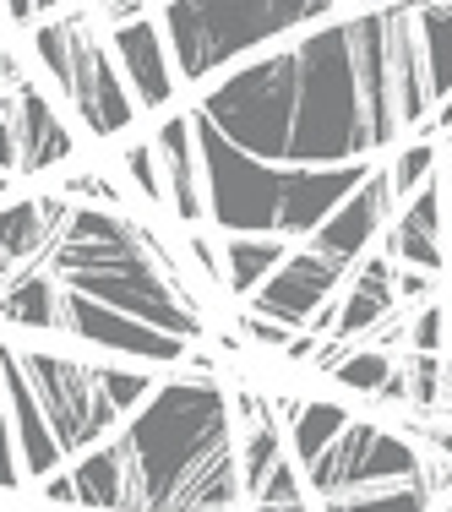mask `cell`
Wrapping results in <instances>:
<instances>
[{
	"mask_svg": "<svg viewBox=\"0 0 452 512\" xmlns=\"http://www.w3.org/2000/svg\"><path fill=\"white\" fill-rule=\"evenodd\" d=\"M115 442L126 453V512H235L246 491L229 393L213 376L164 382Z\"/></svg>",
	"mask_w": 452,
	"mask_h": 512,
	"instance_id": "obj_1",
	"label": "cell"
},
{
	"mask_svg": "<svg viewBox=\"0 0 452 512\" xmlns=\"http://www.w3.org/2000/svg\"><path fill=\"white\" fill-rule=\"evenodd\" d=\"M197 120V153L207 180V218L229 240H311L327 218L365 186L371 164L344 169H284L240 153L224 142L202 115Z\"/></svg>",
	"mask_w": 452,
	"mask_h": 512,
	"instance_id": "obj_2",
	"label": "cell"
},
{
	"mask_svg": "<svg viewBox=\"0 0 452 512\" xmlns=\"http://www.w3.org/2000/svg\"><path fill=\"white\" fill-rule=\"evenodd\" d=\"M148 224L109 207H77L60 235V246L50 251V278L66 295H88L109 311H126L137 322L158 327V333L197 344L202 338V311L180 284H169V273L153 262L148 251Z\"/></svg>",
	"mask_w": 452,
	"mask_h": 512,
	"instance_id": "obj_3",
	"label": "cell"
},
{
	"mask_svg": "<svg viewBox=\"0 0 452 512\" xmlns=\"http://www.w3.org/2000/svg\"><path fill=\"white\" fill-rule=\"evenodd\" d=\"M295 50V131H289V169H344L376 153L360 109L349 55V17L311 28Z\"/></svg>",
	"mask_w": 452,
	"mask_h": 512,
	"instance_id": "obj_4",
	"label": "cell"
},
{
	"mask_svg": "<svg viewBox=\"0 0 452 512\" xmlns=\"http://www.w3.org/2000/svg\"><path fill=\"white\" fill-rule=\"evenodd\" d=\"M327 11H333L327 0H218V6L175 0V6H158V28H164L175 77L202 82L305 22H327Z\"/></svg>",
	"mask_w": 452,
	"mask_h": 512,
	"instance_id": "obj_5",
	"label": "cell"
},
{
	"mask_svg": "<svg viewBox=\"0 0 452 512\" xmlns=\"http://www.w3.org/2000/svg\"><path fill=\"white\" fill-rule=\"evenodd\" d=\"M22 371H28L33 398H39V409H44V420H50V431H55L66 458H82L93 447H104L109 431L126 425L99 382V365L50 355V349H22Z\"/></svg>",
	"mask_w": 452,
	"mask_h": 512,
	"instance_id": "obj_6",
	"label": "cell"
},
{
	"mask_svg": "<svg viewBox=\"0 0 452 512\" xmlns=\"http://www.w3.org/2000/svg\"><path fill=\"white\" fill-rule=\"evenodd\" d=\"M420 469L425 458L414 442H403V436L382 431L371 420H349V431L300 474H305V491H316L322 502H338V496L382 491V485H409L420 480Z\"/></svg>",
	"mask_w": 452,
	"mask_h": 512,
	"instance_id": "obj_7",
	"label": "cell"
},
{
	"mask_svg": "<svg viewBox=\"0 0 452 512\" xmlns=\"http://www.w3.org/2000/svg\"><path fill=\"white\" fill-rule=\"evenodd\" d=\"M66 50V82L55 93L82 115L88 137H120L137 120V99H131L126 77L109 55V39H99V28H93V11H66Z\"/></svg>",
	"mask_w": 452,
	"mask_h": 512,
	"instance_id": "obj_8",
	"label": "cell"
},
{
	"mask_svg": "<svg viewBox=\"0 0 452 512\" xmlns=\"http://www.w3.org/2000/svg\"><path fill=\"white\" fill-rule=\"evenodd\" d=\"M349 273H354V267L333 262V256H322L311 246H300V251H289V262L251 295V311L267 316V322H278V327H289V333H305L311 316L322 311L327 300L344 295V278Z\"/></svg>",
	"mask_w": 452,
	"mask_h": 512,
	"instance_id": "obj_9",
	"label": "cell"
},
{
	"mask_svg": "<svg viewBox=\"0 0 452 512\" xmlns=\"http://www.w3.org/2000/svg\"><path fill=\"white\" fill-rule=\"evenodd\" d=\"M349 55H354V82H360L365 126H371V142H376V153H382L403 137L398 104H393V71H387V6L382 11H354L349 17Z\"/></svg>",
	"mask_w": 452,
	"mask_h": 512,
	"instance_id": "obj_10",
	"label": "cell"
},
{
	"mask_svg": "<svg viewBox=\"0 0 452 512\" xmlns=\"http://www.w3.org/2000/svg\"><path fill=\"white\" fill-rule=\"evenodd\" d=\"M66 327L93 349H109V355H126V360H142V365H180L186 360V344L158 327L137 322L126 311H109L88 295H66Z\"/></svg>",
	"mask_w": 452,
	"mask_h": 512,
	"instance_id": "obj_11",
	"label": "cell"
},
{
	"mask_svg": "<svg viewBox=\"0 0 452 512\" xmlns=\"http://www.w3.org/2000/svg\"><path fill=\"white\" fill-rule=\"evenodd\" d=\"M71 213H77V207L60 197V191H50V197H33V202H6V207H0V295L11 289V278H17V273L50 262V251L60 246Z\"/></svg>",
	"mask_w": 452,
	"mask_h": 512,
	"instance_id": "obj_12",
	"label": "cell"
},
{
	"mask_svg": "<svg viewBox=\"0 0 452 512\" xmlns=\"http://www.w3.org/2000/svg\"><path fill=\"white\" fill-rule=\"evenodd\" d=\"M109 55H115V66H120V77H126L137 109H169L175 104L180 77H175V60H169L164 28H158V11L126 22V28H109Z\"/></svg>",
	"mask_w": 452,
	"mask_h": 512,
	"instance_id": "obj_13",
	"label": "cell"
},
{
	"mask_svg": "<svg viewBox=\"0 0 452 512\" xmlns=\"http://www.w3.org/2000/svg\"><path fill=\"white\" fill-rule=\"evenodd\" d=\"M393 213H398V202H393V186H387V169H371V175H365V186L354 191V197L338 207V213L327 218V224L305 240V246L322 251V256H333V262H344V267H360L365 256H371L376 235H382V224Z\"/></svg>",
	"mask_w": 452,
	"mask_h": 512,
	"instance_id": "obj_14",
	"label": "cell"
},
{
	"mask_svg": "<svg viewBox=\"0 0 452 512\" xmlns=\"http://www.w3.org/2000/svg\"><path fill=\"white\" fill-rule=\"evenodd\" d=\"M0 393H6L11 436H17V463L33 474V480H50V474H60L66 453H60V442H55L50 420H44L39 398H33L28 371H22V355H17L11 344H0Z\"/></svg>",
	"mask_w": 452,
	"mask_h": 512,
	"instance_id": "obj_15",
	"label": "cell"
},
{
	"mask_svg": "<svg viewBox=\"0 0 452 512\" xmlns=\"http://www.w3.org/2000/svg\"><path fill=\"white\" fill-rule=\"evenodd\" d=\"M11 126H17V175H44L77 153V137L60 120V104L33 77L11 88Z\"/></svg>",
	"mask_w": 452,
	"mask_h": 512,
	"instance_id": "obj_16",
	"label": "cell"
},
{
	"mask_svg": "<svg viewBox=\"0 0 452 512\" xmlns=\"http://www.w3.org/2000/svg\"><path fill=\"white\" fill-rule=\"evenodd\" d=\"M382 251L393 256L398 267H414V273H431V278L447 267V191H442V175H436L420 197H409L398 207Z\"/></svg>",
	"mask_w": 452,
	"mask_h": 512,
	"instance_id": "obj_17",
	"label": "cell"
},
{
	"mask_svg": "<svg viewBox=\"0 0 452 512\" xmlns=\"http://www.w3.org/2000/svg\"><path fill=\"white\" fill-rule=\"evenodd\" d=\"M158 175H164V202L175 207L180 224H202L207 218V180H202V153H197V120L169 115L153 131Z\"/></svg>",
	"mask_w": 452,
	"mask_h": 512,
	"instance_id": "obj_18",
	"label": "cell"
},
{
	"mask_svg": "<svg viewBox=\"0 0 452 512\" xmlns=\"http://www.w3.org/2000/svg\"><path fill=\"white\" fill-rule=\"evenodd\" d=\"M398 311V262L387 251H371L354 267L349 289L338 295V333L344 344H365L387 316Z\"/></svg>",
	"mask_w": 452,
	"mask_h": 512,
	"instance_id": "obj_19",
	"label": "cell"
},
{
	"mask_svg": "<svg viewBox=\"0 0 452 512\" xmlns=\"http://www.w3.org/2000/svg\"><path fill=\"white\" fill-rule=\"evenodd\" d=\"M387 71H393V104L398 126L414 131L431 120V82H425V55H420V28L409 6H387Z\"/></svg>",
	"mask_w": 452,
	"mask_h": 512,
	"instance_id": "obj_20",
	"label": "cell"
},
{
	"mask_svg": "<svg viewBox=\"0 0 452 512\" xmlns=\"http://www.w3.org/2000/svg\"><path fill=\"white\" fill-rule=\"evenodd\" d=\"M0 316L11 327H33V333H55L66 327V289L50 278V267H28L11 278V289L0 295Z\"/></svg>",
	"mask_w": 452,
	"mask_h": 512,
	"instance_id": "obj_21",
	"label": "cell"
},
{
	"mask_svg": "<svg viewBox=\"0 0 452 512\" xmlns=\"http://www.w3.org/2000/svg\"><path fill=\"white\" fill-rule=\"evenodd\" d=\"M71 485H77V507L126 512V453H120V442L82 453L71 463Z\"/></svg>",
	"mask_w": 452,
	"mask_h": 512,
	"instance_id": "obj_22",
	"label": "cell"
},
{
	"mask_svg": "<svg viewBox=\"0 0 452 512\" xmlns=\"http://www.w3.org/2000/svg\"><path fill=\"white\" fill-rule=\"evenodd\" d=\"M289 251L295 246H284V240H224V284L235 295H256L289 262Z\"/></svg>",
	"mask_w": 452,
	"mask_h": 512,
	"instance_id": "obj_23",
	"label": "cell"
},
{
	"mask_svg": "<svg viewBox=\"0 0 452 512\" xmlns=\"http://www.w3.org/2000/svg\"><path fill=\"white\" fill-rule=\"evenodd\" d=\"M420 28V55H425V82H431V104L452 99V6H420L414 11Z\"/></svg>",
	"mask_w": 452,
	"mask_h": 512,
	"instance_id": "obj_24",
	"label": "cell"
},
{
	"mask_svg": "<svg viewBox=\"0 0 452 512\" xmlns=\"http://www.w3.org/2000/svg\"><path fill=\"white\" fill-rule=\"evenodd\" d=\"M344 431H349V409L344 404H333V398H305L300 414H295V463L311 469Z\"/></svg>",
	"mask_w": 452,
	"mask_h": 512,
	"instance_id": "obj_25",
	"label": "cell"
},
{
	"mask_svg": "<svg viewBox=\"0 0 452 512\" xmlns=\"http://www.w3.org/2000/svg\"><path fill=\"white\" fill-rule=\"evenodd\" d=\"M436 496L425 491V480L409 485H382V491H360V496H338L322 512H436Z\"/></svg>",
	"mask_w": 452,
	"mask_h": 512,
	"instance_id": "obj_26",
	"label": "cell"
},
{
	"mask_svg": "<svg viewBox=\"0 0 452 512\" xmlns=\"http://www.w3.org/2000/svg\"><path fill=\"white\" fill-rule=\"evenodd\" d=\"M431 180H436V142H431V137L398 148V158L387 164V186H393V202H398V207L409 202V197H420Z\"/></svg>",
	"mask_w": 452,
	"mask_h": 512,
	"instance_id": "obj_27",
	"label": "cell"
},
{
	"mask_svg": "<svg viewBox=\"0 0 452 512\" xmlns=\"http://www.w3.org/2000/svg\"><path fill=\"white\" fill-rule=\"evenodd\" d=\"M393 371H398V360L387 355V349H371V344H360V349H354V355H349V360L333 371V382H338V387H349V393H365V398H376V393H382V382H387Z\"/></svg>",
	"mask_w": 452,
	"mask_h": 512,
	"instance_id": "obj_28",
	"label": "cell"
},
{
	"mask_svg": "<svg viewBox=\"0 0 452 512\" xmlns=\"http://www.w3.org/2000/svg\"><path fill=\"white\" fill-rule=\"evenodd\" d=\"M414 409H447V355H403Z\"/></svg>",
	"mask_w": 452,
	"mask_h": 512,
	"instance_id": "obj_29",
	"label": "cell"
},
{
	"mask_svg": "<svg viewBox=\"0 0 452 512\" xmlns=\"http://www.w3.org/2000/svg\"><path fill=\"white\" fill-rule=\"evenodd\" d=\"M99 382H104L109 404L120 409V420H131V414H137L158 393V382H153L148 371H126V365H99Z\"/></svg>",
	"mask_w": 452,
	"mask_h": 512,
	"instance_id": "obj_30",
	"label": "cell"
},
{
	"mask_svg": "<svg viewBox=\"0 0 452 512\" xmlns=\"http://www.w3.org/2000/svg\"><path fill=\"white\" fill-rule=\"evenodd\" d=\"M442 349H447V306L431 300L409 316V349L403 355H442Z\"/></svg>",
	"mask_w": 452,
	"mask_h": 512,
	"instance_id": "obj_31",
	"label": "cell"
},
{
	"mask_svg": "<svg viewBox=\"0 0 452 512\" xmlns=\"http://www.w3.org/2000/svg\"><path fill=\"white\" fill-rule=\"evenodd\" d=\"M126 175H131V191H137L142 202H164V175H158L153 142H131L126 148Z\"/></svg>",
	"mask_w": 452,
	"mask_h": 512,
	"instance_id": "obj_32",
	"label": "cell"
},
{
	"mask_svg": "<svg viewBox=\"0 0 452 512\" xmlns=\"http://www.w3.org/2000/svg\"><path fill=\"white\" fill-rule=\"evenodd\" d=\"M289 502H305V474L295 458H278V469L267 474V485L256 491V507H289Z\"/></svg>",
	"mask_w": 452,
	"mask_h": 512,
	"instance_id": "obj_33",
	"label": "cell"
},
{
	"mask_svg": "<svg viewBox=\"0 0 452 512\" xmlns=\"http://www.w3.org/2000/svg\"><path fill=\"white\" fill-rule=\"evenodd\" d=\"M60 197H66V202L71 197H93V202H104L109 213H115V202H126V191H120L109 175H99V169H88V175H71L66 186H60Z\"/></svg>",
	"mask_w": 452,
	"mask_h": 512,
	"instance_id": "obj_34",
	"label": "cell"
},
{
	"mask_svg": "<svg viewBox=\"0 0 452 512\" xmlns=\"http://www.w3.org/2000/svg\"><path fill=\"white\" fill-rule=\"evenodd\" d=\"M17 436H11V414H6V393H0V491L17 485Z\"/></svg>",
	"mask_w": 452,
	"mask_h": 512,
	"instance_id": "obj_35",
	"label": "cell"
},
{
	"mask_svg": "<svg viewBox=\"0 0 452 512\" xmlns=\"http://www.w3.org/2000/svg\"><path fill=\"white\" fill-rule=\"evenodd\" d=\"M240 333H251L256 338V344H262V349H289V338H295V333H289V327H278V322H267V316H240Z\"/></svg>",
	"mask_w": 452,
	"mask_h": 512,
	"instance_id": "obj_36",
	"label": "cell"
},
{
	"mask_svg": "<svg viewBox=\"0 0 452 512\" xmlns=\"http://www.w3.org/2000/svg\"><path fill=\"white\" fill-rule=\"evenodd\" d=\"M431 273H414V267H398V306H431Z\"/></svg>",
	"mask_w": 452,
	"mask_h": 512,
	"instance_id": "obj_37",
	"label": "cell"
},
{
	"mask_svg": "<svg viewBox=\"0 0 452 512\" xmlns=\"http://www.w3.org/2000/svg\"><path fill=\"white\" fill-rule=\"evenodd\" d=\"M0 175H17V126H11V93H0Z\"/></svg>",
	"mask_w": 452,
	"mask_h": 512,
	"instance_id": "obj_38",
	"label": "cell"
},
{
	"mask_svg": "<svg viewBox=\"0 0 452 512\" xmlns=\"http://www.w3.org/2000/svg\"><path fill=\"white\" fill-rule=\"evenodd\" d=\"M44 502L50 507H77V485H71V474H50V480H44Z\"/></svg>",
	"mask_w": 452,
	"mask_h": 512,
	"instance_id": "obj_39",
	"label": "cell"
},
{
	"mask_svg": "<svg viewBox=\"0 0 452 512\" xmlns=\"http://www.w3.org/2000/svg\"><path fill=\"white\" fill-rule=\"evenodd\" d=\"M60 6H28V0H11V6H0V17L6 22H50Z\"/></svg>",
	"mask_w": 452,
	"mask_h": 512,
	"instance_id": "obj_40",
	"label": "cell"
},
{
	"mask_svg": "<svg viewBox=\"0 0 452 512\" xmlns=\"http://www.w3.org/2000/svg\"><path fill=\"white\" fill-rule=\"evenodd\" d=\"M376 398H382V404H409V376H403V360H398V371L382 382V393H376Z\"/></svg>",
	"mask_w": 452,
	"mask_h": 512,
	"instance_id": "obj_41",
	"label": "cell"
},
{
	"mask_svg": "<svg viewBox=\"0 0 452 512\" xmlns=\"http://www.w3.org/2000/svg\"><path fill=\"white\" fill-rule=\"evenodd\" d=\"M316 349H322V338L295 333V338H289V349H284V355H295V360H316Z\"/></svg>",
	"mask_w": 452,
	"mask_h": 512,
	"instance_id": "obj_42",
	"label": "cell"
},
{
	"mask_svg": "<svg viewBox=\"0 0 452 512\" xmlns=\"http://www.w3.org/2000/svg\"><path fill=\"white\" fill-rule=\"evenodd\" d=\"M22 82V71H17V55L11 50H0V93H11Z\"/></svg>",
	"mask_w": 452,
	"mask_h": 512,
	"instance_id": "obj_43",
	"label": "cell"
},
{
	"mask_svg": "<svg viewBox=\"0 0 452 512\" xmlns=\"http://www.w3.org/2000/svg\"><path fill=\"white\" fill-rule=\"evenodd\" d=\"M431 447H436V458H442V463H452V431H442V425H436V431H431Z\"/></svg>",
	"mask_w": 452,
	"mask_h": 512,
	"instance_id": "obj_44",
	"label": "cell"
},
{
	"mask_svg": "<svg viewBox=\"0 0 452 512\" xmlns=\"http://www.w3.org/2000/svg\"><path fill=\"white\" fill-rule=\"evenodd\" d=\"M251 512H311L305 502H289V507H251Z\"/></svg>",
	"mask_w": 452,
	"mask_h": 512,
	"instance_id": "obj_45",
	"label": "cell"
},
{
	"mask_svg": "<svg viewBox=\"0 0 452 512\" xmlns=\"http://www.w3.org/2000/svg\"><path fill=\"white\" fill-rule=\"evenodd\" d=\"M442 191H447V197H452V164L442 169ZM447 213H452V202H447Z\"/></svg>",
	"mask_w": 452,
	"mask_h": 512,
	"instance_id": "obj_46",
	"label": "cell"
},
{
	"mask_svg": "<svg viewBox=\"0 0 452 512\" xmlns=\"http://www.w3.org/2000/svg\"><path fill=\"white\" fill-rule=\"evenodd\" d=\"M447 409H452V360H447Z\"/></svg>",
	"mask_w": 452,
	"mask_h": 512,
	"instance_id": "obj_47",
	"label": "cell"
},
{
	"mask_svg": "<svg viewBox=\"0 0 452 512\" xmlns=\"http://www.w3.org/2000/svg\"><path fill=\"white\" fill-rule=\"evenodd\" d=\"M6 191H11V175H0V197H6Z\"/></svg>",
	"mask_w": 452,
	"mask_h": 512,
	"instance_id": "obj_48",
	"label": "cell"
},
{
	"mask_svg": "<svg viewBox=\"0 0 452 512\" xmlns=\"http://www.w3.org/2000/svg\"><path fill=\"white\" fill-rule=\"evenodd\" d=\"M447 344H452V306H447Z\"/></svg>",
	"mask_w": 452,
	"mask_h": 512,
	"instance_id": "obj_49",
	"label": "cell"
},
{
	"mask_svg": "<svg viewBox=\"0 0 452 512\" xmlns=\"http://www.w3.org/2000/svg\"><path fill=\"white\" fill-rule=\"evenodd\" d=\"M442 512H452V502H447V507H442Z\"/></svg>",
	"mask_w": 452,
	"mask_h": 512,
	"instance_id": "obj_50",
	"label": "cell"
},
{
	"mask_svg": "<svg viewBox=\"0 0 452 512\" xmlns=\"http://www.w3.org/2000/svg\"><path fill=\"white\" fill-rule=\"evenodd\" d=\"M436 512H442V507H436Z\"/></svg>",
	"mask_w": 452,
	"mask_h": 512,
	"instance_id": "obj_51",
	"label": "cell"
}]
</instances>
